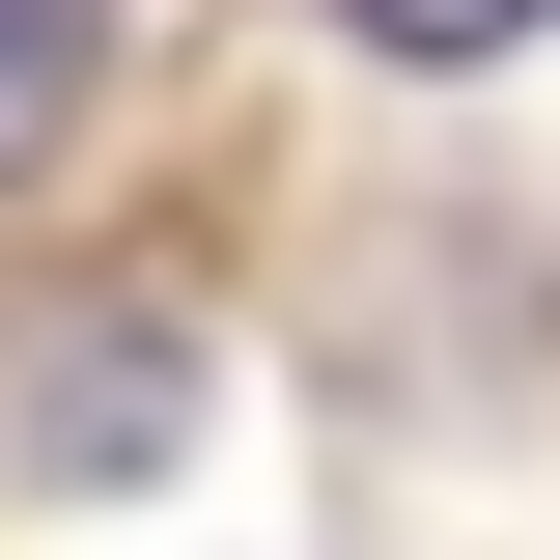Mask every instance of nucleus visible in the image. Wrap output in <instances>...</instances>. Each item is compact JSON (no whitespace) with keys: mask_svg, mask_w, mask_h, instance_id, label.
I'll list each match as a JSON object with an SVG mask.
<instances>
[{"mask_svg":"<svg viewBox=\"0 0 560 560\" xmlns=\"http://www.w3.org/2000/svg\"><path fill=\"white\" fill-rule=\"evenodd\" d=\"M168 448V308H84L57 337V477H140Z\"/></svg>","mask_w":560,"mask_h":560,"instance_id":"nucleus-1","label":"nucleus"},{"mask_svg":"<svg viewBox=\"0 0 560 560\" xmlns=\"http://www.w3.org/2000/svg\"><path fill=\"white\" fill-rule=\"evenodd\" d=\"M84 84H113V0H0V168H28V140H57Z\"/></svg>","mask_w":560,"mask_h":560,"instance_id":"nucleus-2","label":"nucleus"},{"mask_svg":"<svg viewBox=\"0 0 560 560\" xmlns=\"http://www.w3.org/2000/svg\"><path fill=\"white\" fill-rule=\"evenodd\" d=\"M337 28H364V57H533L560 0H337Z\"/></svg>","mask_w":560,"mask_h":560,"instance_id":"nucleus-3","label":"nucleus"}]
</instances>
